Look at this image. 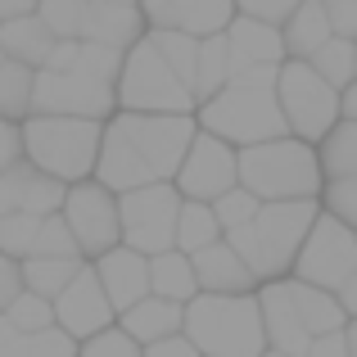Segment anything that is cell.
I'll return each instance as SVG.
<instances>
[{
    "mask_svg": "<svg viewBox=\"0 0 357 357\" xmlns=\"http://www.w3.org/2000/svg\"><path fill=\"white\" fill-rule=\"evenodd\" d=\"M195 136H199L195 114H127V109H118L105 122L96 181H105L114 195L176 181Z\"/></svg>",
    "mask_w": 357,
    "mask_h": 357,
    "instance_id": "6da1fadb",
    "label": "cell"
},
{
    "mask_svg": "<svg viewBox=\"0 0 357 357\" xmlns=\"http://www.w3.org/2000/svg\"><path fill=\"white\" fill-rule=\"evenodd\" d=\"M285 68V63H280ZM280 68H240L222 96L199 105V127L231 140L236 149L262 145V140L289 136L285 109H280Z\"/></svg>",
    "mask_w": 357,
    "mask_h": 357,
    "instance_id": "7a4b0ae2",
    "label": "cell"
},
{
    "mask_svg": "<svg viewBox=\"0 0 357 357\" xmlns=\"http://www.w3.org/2000/svg\"><path fill=\"white\" fill-rule=\"evenodd\" d=\"M326 213L321 199H289V204H262V213L249 222L244 231L227 236L240 249V258L253 267L258 285L271 280H289L294 276V262L303 253L307 236H312L317 218Z\"/></svg>",
    "mask_w": 357,
    "mask_h": 357,
    "instance_id": "3957f363",
    "label": "cell"
},
{
    "mask_svg": "<svg viewBox=\"0 0 357 357\" xmlns=\"http://www.w3.org/2000/svg\"><path fill=\"white\" fill-rule=\"evenodd\" d=\"M240 185H249L262 204H289V199H321L331 181H326L317 145L298 136H276L240 149Z\"/></svg>",
    "mask_w": 357,
    "mask_h": 357,
    "instance_id": "277c9868",
    "label": "cell"
},
{
    "mask_svg": "<svg viewBox=\"0 0 357 357\" xmlns=\"http://www.w3.org/2000/svg\"><path fill=\"white\" fill-rule=\"evenodd\" d=\"M185 335L204 357H262L271 353L258 294H199L185 307Z\"/></svg>",
    "mask_w": 357,
    "mask_h": 357,
    "instance_id": "5b68a950",
    "label": "cell"
},
{
    "mask_svg": "<svg viewBox=\"0 0 357 357\" xmlns=\"http://www.w3.org/2000/svg\"><path fill=\"white\" fill-rule=\"evenodd\" d=\"M27 136V163L59 176L63 185L96 181L100 149H105V122L96 118H59V114H32L23 122Z\"/></svg>",
    "mask_w": 357,
    "mask_h": 357,
    "instance_id": "8992f818",
    "label": "cell"
},
{
    "mask_svg": "<svg viewBox=\"0 0 357 357\" xmlns=\"http://www.w3.org/2000/svg\"><path fill=\"white\" fill-rule=\"evenodd\" d=\"M118 109H127V114H199V100L181 73L163 59V50L145 36L127 54V68L118 82Z\"/></svg>",
    "mask_w": 357,
    "mask_h": 357,
    "instance_id": "52a82bcc",
    "label": "cell"
},
{
    "mask_svg": "<svg viewBox=\"0 0 357 357\" xmlns=\"http://www.w3.org/2000/svg\"><path fill=\"white\" fill-rule=\"evenodd\" d=\"M276 91L289 136L307 140V145H326V136L344 122V91H335L307 59H285Z\"/></svg>",
    "mask_w": 357,
    "mask_h": 357,
    "instance_id": "ba28073f",
    "label": "cell"
},
{
    "mask_svg": "<svg viewBox=\"0 0 357 357\" xmlns=\"http://www.w3.org/2000/svg\"><path fill=\"white\" fill-rule=\"evenodd\" d=\"M185 195L176 190V181L140 185V190L122 195V244L140 249L145 258L176 249V227H181Z\"/></svg>",
    "mask_w": 357,
    "mask_h": 357,
    "instance_id": "9c48e42d",
    "label": "cell"
},
{
    "mask_svg": "<svg viewBox=\"0 0 357 357\" xmlns=\"http://www.w3.org/2000/svg\"><path fill=\"white\" fill-rule=\"evenodd\" d=\"M353 276H357V231L349 222H340L335 213H321L294 262V280L340 294Z\"/></svg>",
    "mask_w": 357,
    "mask_h": 357,
    "instance_id": "30bf717a",
    "label": "cell"
},
{
    "mask_svg": "<svg viewBox=\"0 0 357 357\" xmlns=\"http://www.w3.org/2000/svg\"><path fill=\"white\" fill-rule=\"evenodd\" d=\"M32 114H59V118H96L109 122L118 114V82H105L86 68L54 73L41 68L36 82V109Z\"/></svg>",
    "mask_w": 357,
    "mask_h": 357,
    "instance_id": "8fae6325",
    "label": "cell"
},
{
    "mask_svg": "<svg viewBox=\"0 0 357 357\" xmlns=\"http://www.w3.org/2000/svg\"><path fill=\"white\" fill-rule=\"evenodd\" d=\"M63 218H68L73 236H77L82 253L91 262L122 244V195H114L105 181H77L73 185L68 204H63Z\"/></svg>",
    "mask_w": 357,
    "mask_h": 357,
    "instance_id": "7c38bea8",
    "label": "cell"
},
{
    "mask_svg": "<svg viewBox=\"0 0 357 357\" xmlns=\"http://www.w3.org/2000/svg\"><path fill=\"white\" fill-rule=\"evenodd\" d=\"M236 185H240V149L231 145V140H222V136H213V131L199 127L190 154H185L181 176H176V190H181L185 199L218 204L222 195L236 190Z\"/></svg>",
    "mask_w": 357,
    "mask_h": 357,
    "instance_id": "4fadbf2b",
    "label": "cell"
},
{
    "mask_svg": "<svg viewBox=\"0 0 357 357\" xmlns=\"http://www.w3.org/2000/svg\"><path fill=\"white\" fill-rule=\"evenodd\" d=\"M54 317H59V326L77 344L96 340V335L114 331V326L122 321L118 307H114V298H109V289H105V280H100V271H96V262H86L82 276L73 280L59 298H54Z\"/></svg>",
    "mask_w": 357,
    "mask_h": 357,
    "instance_id": "5bb4252c",
    "label": "cell"
},
{
    "mask_svg": "<svg viewBox=\"0 0 357 357\" xmlns=\"http://www.w3.org/2000/svg\"><path fill=\"white\" fill-rule=\"evenodd\" d=\"M149 27L158 32H190V36H222L240 18L236 0H140Z\"/></svg>",
    "mask_w": 357,
    "mask_h": 357,
    "instance_id": "9a60e30c",
    "label": "cell"
},
{
    "mask_svg": "<svg viewBox=\"0 0 357 357\" xmlns=\"http://www.w3.org/2000/svg\"><path fill=\"white\" fill-rule=\"evenodd\" d=\"M68 190L59 176L41 172L36 163H18L0 172V213H36V218H54L68 204Z\"/></svg>",
    "mask_w": 357,
    "mask_h": 357,
    "instance_id": "2e32d148",
    "label": "cell"
},
{
    "mask_svg": "<svg viewBox=\"0 0 357 357\" xmlns=\"http://www.w3.org/2000/svg\"><path fill=\"white\" fill-rule=\"evenodd\" d=\"M262 303V321H267V344L271 353H289V357H307L312 349V331L298 317V303L289 294V280H271V285L258 289Z\"/></svg>",
    "mask_w": 357,
    "mask_h": 357,
    "instance_id": "e0dca14e",
    "label": "cell"
},
{
    "mask_svg": "<svg viewBox=\"0 0 357 357\" xmlns=\"http://www.w3.org/2000/svg\"><path fill=\"white\" fill-rule=\"evenodd\" d=\"M96 271H100V280H105L109 298H114L118 317L131 312L136 303H145V298L154 294V280H149V258L140 249H131V244H118V249H109L105 258H96Z\"/></svg>",
    "mask_w": 357,
    "mask_h": 357,
    "instance_id": "ac0fdd59",
    "label": "cell"
},
{
    "mask_svg": "<svg viewBox=\"0 0 357 357\" xmlns=\"http://www.w3.org/2000/svg\"><path fill=\"white\" fill-rule=\"evenodd\" d=\"M195 271H199V289L204 294H258L262 289L258 276H253V267L240 258V249L231 240L195 253Z\"/></svg>",
    "mask_w": 357,
    "mask_h": 357,
    "instance_id": "d6986e66",
    "label": "cell"
},
{
    "mask_svg": "<svg viewBox=\"0 0 357 357\" xmlns=\"http://www.w3.org/2000/svg\"><path fill=\"white\" fill-rule=\"evenodd\" d=\"M227 36H231V54H236V73L240 68H280L289 59L285 27H271V23H258V18L240 14Z\"/></svg>",
    "mask_w": 357,
    "mask_h": 357,
    "instance_id": "ffe728a7",
    "label": "cell"
},
{
    "mask_svg": "<svg viewBox=\"0 0 357 357\" xmlns=\"http://www.w3.org/2000/svg\"><path fill=\"white\" fill-rule=\"evenodd\" d=\"M145 36H149V18L136 0V5H91L82 41H100V45H114V50L131 54Z\"/></svg>",
    "mask_w": 357,
    "mask_h": 357,
    "instance_id": "44dd1931",
    "label": "cell"
},
{
    "mask_svg": "<svg viewBox=\"0 0 357 357\" xmlns=\"http://www.w3.org/2000/svg\"><path fill=\"white\" fill-rule=\"evenodd\" d=\"M122 331L136 335L140 344H158V340H172V335H185V303H172V298H158L149 294L145 303H136L131 312H122Z\"/></svg>",
    "mask_w": 357,
    "mask_h": 357,
    "instance_id": "7402d4cb",
    "label": "cell"
},
{
    "mask_svg": "<svg viewBox=\"0 0 357 357\" xmlns=\"http://www.w3.org/2000/svg\"><path fill=\"white\" fill-rule=\"evenodd\" d=\"M289 294H294L298 317H303V326L312 331V340L349 331L353 317H349V307H344V298L335 294V289H317V285H303V280L289 276Z\"/></svg>",
    "mask_w": 357,
    "mask_h": 357,
    "instance_id": "603a6c76",
    "label": "cell"
},
{
    "mask_svg": "<svg viewBox=\"0 0 357 357\" xmlns=\"http://www.w3.org/2000/svg\"><path fill=\"white\" fill-rule=\"evenodd\" d=\"M59 45V36L41 23V18H14V23H0V59H18L32 63V68H45Z\"/></svg>",
    "mask_w": 357,
    "mask_h": 357,
    "instance_id": "cb8c5ba5",
    "label": "cell"
},
{
    "mask_svg": "<svg viewBox=\"0 0 357 357\" xmlns=\"http://www.w3.org/2000/svg\"><path fill=\"white\" fill-rule=\"evenodd\" d=\"M331 41H335V23H331V14H326V0H303L298 14L285 23L289 59H307L312 63Z\"/></svg>",
    "mask_w": 357,
    "mask_h": 357,
    "instance_id": "d4e9b609",
    "label": "cell"
},
{
    "mask_svg": "<svg viewBox=\"0 0 357 357\" xmlns=\"http://www.w3.org/2000/svg\"><path fill=\"white\" fill-rule=\"evenodd\" d=\"M149 280H154L158 298H172V303H185V307L204 294V289H199V271H195V258L181 253V249H167V253H158V258H149Z\"/></svg>",
    "mask_w": 357,
    "mask_h": 357,
    "instance_id": "484cf974",
    "label": "cell"
},
{
    "mask_svg": "<svg viewBox=\"0 0 357 357\" xmlns=\"http://www.w3.org/2000/svg\"><path fill=\"white\" fill-rule=\"evenodd\" d=\"M0 357H82V344L63 326L50 331H14L0 321Z\"/></svg>",
    "mask_w": 357,
    "mask_h": 357,
    "instance_id": "4316f807",
    "label": "cell"
},
{
    "mask_svg": "<svg viewBox=\"0 0 357 357\" xmlns=\"http://www.w3.org/2000/svg\"><path fill=\"white\" fill-rule=\"evenodd\" d=\"M36 82L41 68L18 59H0V118L5 122H27L36 109Z\"/></svg>",
    "mask_w": 357,
    "mask_h": 357,
    "instance_id": "83f0119b",
    "label": "cell"
},
{
    "mask_svg": "<svg viewBox=\"0 0 357 357\" xmlns=\"http://www.w3.org/2000/svg\"><path fill=\"white\" fill-rule=\"evenodd\" d=\"M231 77H236V54H231V36H204L199 45V73H195V100L199 105H208L213 96H222V91L231 86Z\"/></svg>",
    "mask_w": 357,
    "mask_h": 357,
    "instance_id": "f1b7e54d",
    "label": "cell"
},
{
    "mask_svg": "<svg viewBox=\"0 0 357 357\" xmlns=\"http://www.w3.org/2000/svg\"><path fill=\"white\" fill-rule=\"evenodd\" d=\"M222 240H227V231H222V222H218V213H213V204L185 199L181 227H176V249L195 258V253L213 249V244H222Z\"/></svg>",
    "mask_w": 357,
    "mask_h": 357,
    "instance_id": "f546056e",
    "label": "cell"
},
{
    "mask_svg": "<svg viewBox=\"0 0 357 357\" xmlns=\"http://www.w3.org/2000/svg\"><path fill=\"white\" fill-rule=\"evenodd\" d=\"M82 267H86V258H23L27 289L41 298H59L82 276Z\"/></svg>",
    "mask_w": 357,
    "mask_h": 357,
    "instance_id": "4dcf8cb0",
    "label": "cell"
},
{
    "mask_svg": "<svg viewBox=\"0 0 357 357\" xmlns=\"http://www.w3.org/2000/svg\"><path fill=\"white\" fill-rule=\"evenodd\" d=\"M317 149H321L326 181H349V176H357V118H344L326 136V145H317Z\"/></svg>",
    "mask_w": 357,
    "mask_h": 357,
    "instance_id": "1f68e13d",
    "label": "cell"
},
{
    "mask_svg": "<svg viewBox=\"0 0 357 357\" xmlns=\"http://www.w3.org/2000/svg\"><path fill=\"white\" fill-rule=\"evenodd\" d=\"M41 227L45 218H36V213H0V253L5 258H32Z\"/></svg>",
    "mask_w": 357,
    "mask_h": 357,
    "instance_id": "d6a6232c",
    "label": "cell"
},
{
    "mask_svg": "<svg viewBox=\"0 0 357 357\" xmlns=\"http://www.w3.org/2000/svg\"><path fill=\"white\" fill-rule=\"evenodd\" d=\"M149 41L163 50V59L172 63L176 73L185 77V86L195 91V73H199V36H190V32H158V27H149Z\"/></svg>",
    "mask_w": 357,
    "mask_h": 357,
    "instance_id": "836d02e7",
    "label": "cell"
},
{
    "mask_svg": "<svg viewBox=\"0 0 357 357\" xmlns=\"http://www.w3.org/2000/svg\"><path fill=\"white\" fill-rule=\"evenodd\" d=\"M86 14H91V0H41V14L36 18L59 41H82L86 36Z\"/></svg>",
    "mask_w": 357,
    "mask_h": 357,
    "instance_id": "e575fe53",
    "label": "cell"
},
{
    "mask_svg": "<svg viewBox=\"0 0 357 357\" xmlns=\"http://www.w3.org/2000/svg\"><path fill=\"white\" fill-rule=\"evenodd\" d=\"M312 68L321 73V77L331 82L335 91H349L353 82H357V41H344V36H335V41L312 59Z\"/></svg>",
    "mask_w": 357,
    "mask_h": 357,
    "instance_id": "d590c367",
    "label": "cell"
},
{
    "mask_svg": "<svg viewBox=\"0 0 357 357\" xmlns=\"http://www.w3.org/2000/svg\"><path fill=\"white\" fill-rule=\"evenodd\" d=\"M0 321L14 326V331H50V326H59V317H54V298H41L27 289L18 303H9L0 312Z\"/></svg>",
    "mask_w": 357,
    "mask_h": 357,
    "instance_id": "8d00e7d4",
    "label": "cell"
},
{
    "mask_svg": "<svg viewBox=\"0 0 357 357\" xmlns=\"http://www.w3.org/2000/svg\"><path fill=\"white\" fill-rule=\"evenodd\" d=\"M213 213H218L222 231H227V236H236V231H244L262 213V199L249 190V185H236V190H227L218 204H213Z\"/></svg>",
    "mask_w": 357,
    "mask_h": 357,
    "instance_id": "74e56055",
    "label": "cell"
},
{
    "mask_svg": "<svg viewBox=\"0 0 357 357\" xmlns=\"http://www.w3.org/2000/svg\"><path fill=\"white\" fill-rule=\"evenodd\" d=\"M32 258H86L63 213L45 218V227H41V240H36V253H32ZM86 262H91V258H86Z\"/></svg>",
    "mask_w": 357,
    "mask_h": 357,
    "instance_id": "f35d334b",
    "label": "cell"
},
{
    "mask_svg": "<svg viewBox=\"0 0 357 357\" xmlns=\"http://www.w3.org/2000/svg\"><path fill=\"white\" fill-rule=\"evenodd\" d=\"M82 357H145V344H140L136 335H127L122 326H114V331H105V335L82 344Z\"/></svg>",
    "mask_w": 357,
    "mask_h": 357,
    "instance_id": "ab89813d",
    "label": "cell"
},
{
    "mask_svg": "<svg viewBox=\"0 0 357 357\" xmlns=\"http://www.w3.org/2000/svg\"><path fill=\"white\" fill-rule=\"evenodd\" d=\"M326 213H335L340 222H349V227L357 231V176H349V181H331L321 195Z\"/></svg>",
    "mask_w": 357,
    "mask_h": 357,
    "instance_id": "60d3db41",
    "label": "cell"
},
{
    "mask_svg": "<svg viewBox=\"0 0 357 357\" xmlns=\"http://www.w3.org/2000/svg\"><path fill=\"white\" fill-rule=\"evenodd\" d=\"M244 18H258V23H271V27H285L289 18L298 14L303 0H236Z\"/></svg>",
    "mask_w": 357,
    "mask_h": 357,
    "instance_id": "b9f144b4",
    "label": "cell"
},
{
    "mask_svg": "<svg viewBox=\"0 0 357 357\" xmlns=\"http://www.w3.org/2000/svg\"><path fill=\"white\" fill-rule=\"evenodd\" d=\"M27 163V136H23V122H5L0 118V172Z\"/></svg>",
    "mask_w": 357,
    "mask_h": 357,
    "instance_id": "7bdbcfd3",
    "label": "cell"
},
{
    "mask_svg": "<svg viewBox=\"0 0 357 357\" xmlns=\"http://www.w3.org/2000/svg\"><path fill=\"white\" fill-rule=\"evenodd\" d=\"M23 294H27L23 258H5V253H0V312H5L9 303H18Z\"/></svg>",
    "mask_w": 357,
    "mask_h": 357,
    "instance_id": "ee69618b",
    "label": "cell"
},
{
    "mask_svg": "<svg viewBox=\"0 0 357 357\" xmlns=\"http://www.w3.org/2000/svg\"><path fill=\"white\" fill-rule=\"evenodd\" d=\"M326 14L335 23V36L357 41V0H326Z\"/></svg>",
    "mask_w": 357,
    "mask_h": 357,
    "instance_id": "f6af8a7d",
    "label": "cell"
},
{
    "mask_svg": "<svg viewBox=\"0 0 357 357\" xmlns=\"http://www.w3.org/2000/svg\"><path fill=\"white\" fill-rule=\"evenodd\" d=\"M145 357H204L199 349H195V340L190 335H172V340H158V344H149Z\"/></svg>",
    "mask_w": 357,
    "mask_h": 357,
    "instance_id": "bcb514c9",
    "label": "cell"
},
{
    "mask_svg": "<svg viewBox=\"0 0 357 357\" xmlns=\"http://www.w3.org/2000/svg\"><path fill=\"white\" fill-rule=\"evenodd\" d=\"M307 357H353V349H349V331H340V335H321V340H312Z\"/></svg>",
    "mask_w": 357,
    "mask_h": 357,
    "instance_id": "7dc6e473",
    "label": "cell"
},
{
    "mask_svg": "<svg viewBox=\"0 0 357 357\" xmlns=\"http://www.w3.org/2000/svg\"><path fill=\"white\" fill-rule=\"evenodd\" d=\"M41 14V0H0V23H14V18H32Z\"/></svg>",
    "mask_w": 357,
    "mask_h": 357,
    "instance_id": "c3c4849f",
    "label": "cell"
},
{
    "mask_svg": "<svg viewBox=\"0 0 357 357\" xmlns=\"http://www.w3.org/2000/svg\"><path fill=\"white\" fill-rule=\"evenodd\" d=\"M340 298H344V307H349V317H353V321H357V276H353L349 285L340 289Z\"/></svg>",
    "mask_w": 357,
    "mask_h": 357,
    "instance_id": "681fc988",
    "label": "cell"
},
{
    "mask_svg": "<svg viewBox=\"0 0 357 357\" xmlns=\"http://www.w3.org/2000/svg\"><path fill=\"white\" fill-rule=\"evenodd\" d=\"M344 118H357V82L344 91Z\"/></svg>",
    "mask_w": 357,
    "mask_h": 357,
    "instance_id": "f907efd6",
    "label": "cell"
},
{
    "mask_svg": "<svg viewBox=\"0 0 357 357\" xmlns=\"http://www.w3.org/2000/svg\"><path fill=\"white\" fill-rule=\"evenodd\" d=\"M349 349H353V357H357V321H349Z\"/></svg>",
    "mask_w": 357,
    "mask_h": 357,
    "instance_id": "816d5d0a",
    "label": "cell"
},
{
    "mask_svg": "<svg viewBox=\"0 0 357 357\" xmlns=\"http://www.w3.org/2000/svg\"><path fill=\"white\" fill-rule=\"evenodd\" d=\"M91 5H136V0H91Z\"/></svg>",
    "mask_w": 357,
    "mask_h": 357,
    "instance_id": "f5cc1de1",
    "label": "cell"
},
{
    "mask_svg": "<svg viewBox=\"0 0 357 357\" xmlns=\"http://www.w3.org/2000/svg\"><path fill=\"white\" fill-rule=\"evenodd\" d=\"M262 357H289V353H262Z\"/></svg>",
    "mask_w": 357,
    "mask_h": 357,
    "instance_id": "db71d44e",
    "label": "cell"
}]
</instances>
